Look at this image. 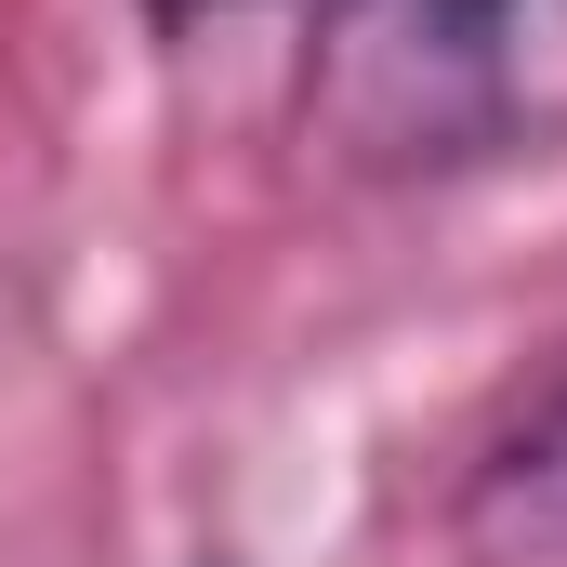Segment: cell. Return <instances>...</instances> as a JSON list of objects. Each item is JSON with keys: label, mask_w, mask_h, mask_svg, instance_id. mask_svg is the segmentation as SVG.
<instances>
[{"label": "cell", "mask_w": 567, "mask_h": 567, "mask_svg": "<svg viewBox=\"0 0 567 567\" xmlns=\"http://www.w3.org/2000/svg\"><path fill=\"white\" fill-rule=\"evenodd\" d=\"M225 13H251V0H145V27H172V40L185 27H225Z\"/></svg>", "instance_id": "obj_3"}, {"label": "cell", "mask_w": 567, "mask_h": 567, "mask_svg": "<svg viewBox=\"0 0 567 567\" xmlns=\"http://www.w3.org/2000/svg\"><path fill=\"white\" fill-rule=\"evenodd\" d=\"M290 120L343 185H462L567 145V0H317Z\"/></svg>", "instance_id": "obj_1"}, {"label": "cell", "mask_w": 567, "mask_h": 567, "mask_svg": "<svg viewBox=\"0 0 567 567\" xmlns=\"http://www.w3.org/2000/svg\"><path fill=\"white\" fill-rule=\"evenodd\" d=\"M449 555L462 567H567V370L462 462V488H449Z\"/></svg>", "instance_id": "obj_2"}]
</instances>
